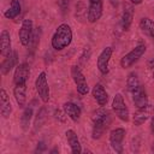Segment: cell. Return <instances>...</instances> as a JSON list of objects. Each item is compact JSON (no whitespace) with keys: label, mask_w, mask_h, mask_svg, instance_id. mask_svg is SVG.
Masks as SVG:
<instances>
[{"label":"cell","mask_w":154,"mask_h":154,"mask_svg":"<svg viewBox=\"0 0 154 154\" xmlns=\"http://www.w3.org/2000/svg\"><path fill=\"white\" fill-rule=\"evenodd\" d=\"M152 77H153V79H154V71H153V73H152Z\"/></svg>","instance_id":"d6a6232c"},{"label":"cell","mask_w":154,"mask_h":154,"mask_svg":"<svg viewBox=\"0 0 154 154\" xmlns=\"http://www.w3.org/2000/svg\"><path fill=\"white\" fill-rule=\"evenodd\" d=\"M112 111L116 114V117L118 119H120L122 122L128 123L130 119V112L129 108L124 101V96L120 93H117L112 100Z\"/></svg>","instance_id":"3957f363"},{"label":"cell","mask_w":154,"mask_h":154,"mask_svg":"<svg viewBox=\"0 0 154 154\" xmlns=\"http://www.w3.org/2000/svg\"><path fill=\"white\" fill-rule=\"evenodd\" d=\"M0 105H1V107H0L1 116L5 119L10 118V116L12 113V103L10 101V96L7 95V93L4 88L0 89Z\"/></svg>","instance_id":"9a60e30c"},{"label":"cell","mask_w":154,"mask_h":154,"mask_svg":"<svg viewBox=\"0 0 154 154\" xmlns=\"http://www.w3.org/2000/svg\"><path fill=\"white\" fill-rule=\"evenodd\" d=\"M93 128H91V138L93 140H99L105 131L108 129L111 122H112V116L111 112L103 107L100 109L95 111L93 114Z\"/></svg>","instance_id":"6da1fadb"},{"label":"cell","mask_w":154,"mask_h":154,"mask_svg":"<svg viewBox=\"0 0 154 154\" xmlns=\"http://www.w3.org/2000/svg\"><path fill=\"white\" fill-rule=\"evenodd\" d=\"M11 51V35L7 30L4 29L0 34V54L6 57Z\"/></svg>","instance_id":"44dd1931"},{"label":"cell","mask_w":154,"mask_h":154,"mask_svg":"<svg viewBox=\"0 0 154 154\" xmlns=\"http://www.w3.org/2000/svg\"><path fill=\"white\" fill-rule=\"evenodd\" d=\"M134 19V5L132 4H124L123 13H122V26L125 31H128L132 24Z\"/></svg>","instance_id":"e0dca14e"},{"label":"cell","mask_w":154,"mask_h":154,"mask_svg":"<svg viewBox=\"0 0 154 154\" xmlns=\"http://www.w3.org/2000/svg\"><path fill=\"white\" fill-rule=\"evenodd\" d=\"M153 150H154V142H153Z\"/></svg>","instance_id":"836d02e7"},{"label":"cell","mask_w":154,"mask_h":154,"mask_svg":"<svg viewBox=\"0 0 154 154\" xmlns=\"http://www.w3.org/2000/svg\"><path fill=\"white\" fill-rule=\"evenodd\" d=\"M72 42V29L69 24L66 23H61L58 25V28L55 29L52 40H51V45L52 48L55 51H63L65 48H67Z\"/></svg>","instance_id":"7a4b0ae2"},{"label":"cell","mask_w":154,"mask_h":154,"mask_svg":"<svg viewBox=\"0 0 154 154\" xmlns=\"http://www.w3.org/2000/svg\"><path fill=\"white\" fill-rule=\"evenodd\" d=\"M63 111L64 113L75 123H77L81 118V114H82V111H81V107L71 101H67V102H64L63 103Z\"/></svg>","instance_id":"5bb4252c"},{"label":"cell","mask_w":154,"mask_h":154,"mask_svg":"<svg viewBox=\"0 0 154 154\" xmlns=\"http://www.w3.org/2000/svg\"><path fill=\"white\" fill-rule=\"evenodd\" d=\"M153 10H154V8H153Z\"/></svg>","instance_id":"e575fe53"},{"label":"cell","mask_w":154,"mask_h":154,"mask_svg":"<svg viewBox=\"0 0 154 154\" xmlns=\"http://www.w3.org/2000/svg\"><path fill=\"white\" fill-rule=\"evenodd\" d=\"M20 11H22L20 1H19V0H11L10 6H8V8L5 11L4 16H5V18H7V19H14L16 17L19 16Z\"/></svg>","instance_id":"7402d4cb"},{"label":"cell","mask_w":154,"mask_h":154,"mask_svg":"<svg viewBox=\"0 0 154 154\" xmlns=\"http://www.w3.org/2000/svg\"><path fill=\"white\" fill-rule=\"evenodd\" d=\"M51 153H52V154H53V153H58V148H54V149H52V150H51Z\"/></svg>","instance_id":"1f68e13d"},{"label":"cell","mask_w":154,"mask_h":154,"mask_svg":"<svg viewBox=\"0 0 154 154\" xmlns=\"http://www.w3.org/2000/svg\"><path fill=\"white\" fill-rule=\"evenodd\" d=\"M45 149H46V144H45L43 142H40V143L37 144L36 150H37V152H42V150H45Z\"/></svg>","instance_id":"484cf974"},{"label":"cell","mask_w":154,"mask_h":154,"mask_svg":"<svg viewBox=\"0 0 154 154\" xmlns=\"http://www.w3.org/2000/svg\"><path fill=\"white\" fill-rule=\"evenodd\" d=\"M125 134H126V131L123 128H116V129L111 130V132H109L111 148L118 154H122L123 150H124L123 142H124V138H125Z\"/></svg>","instance_id":"ba28073f"},{"label":"cell","mask_w":154,"mask_h":154,"mask_svg":"<svg viewBox=\"0 0 154 154\" xmlns=\"http://www.w3.org/2000/svg\"><path fill=\"white\" fill-rule=\"evenodd\" d=\"M35 88H36V91L38 94V97L40 100L43 102V103H47L49 101V85H48V81H47V75L45 71L40 72L38 76L36 77L35 79Z\"/></svg>","instance_id":"8992f818"},{"label":"cell","mask_w":154,"mask_h":154,"mask_svg":"<svg viewBox=\"0 0 154 154\" xmlns=\"http://www.w3.org/2000/svg\"><path fill=\"white\" fill-rule=\"evenodd\" d=\"M65 136H66L67 144L70 146L71 152H72L73 154H79V153H82V146H81V143H79V140H78L77 134H76L72 129H69V130H66Z\"/></svg>","instance_id":"d6986e66"},{"label":"cell","mask_w":154,"mask_h":154,"mask_svg":"<svg viewBox=\"0 0 154 154\" xmlns=\"http://www.w3.org/2000/svg\"><path fill=\"white\" fill-rule=\"evenodd\" d=\"M109 1V4L113 6V7H117V5H118V0H108Z\"/></svg>","instance_id":"4dcf8cb0"},{"label":"cell","mask_w":154,"mask_h":154,"mask_svg":"<svg viewBox=\"0 0 154 154\" xmlns=\"http://www.w3.org/2000/svg\"><path fill=\"white\" fill-rule=\"evenodd\" d=\"M13 95L17 105L20 108L25 107L26 103V83H18L13 87Z\"/></svg>","instance_id":"2e32d148"},{"label":"cell","mask_w":154,"mask_h":154,"mask_svg":"<svg viewBox=\"0 0 154 154\" xmlns=\"http://www.w3.org/2000/svg\"><path fill=\"white\" fill-rule=\"evenodd\" d=\"M131 95H132V101L137 108H142L148 105V96H147V93L143 85H141L135 91H132Z\"/></svg>","instance_id":"ac0fdd59"},{"label":"cell","mask_w":154,"mask_h":154,"mask_svg":"<svg viewBox=\"0 0 154 154\" xmlns=\"http://www.w3.org/2000/svg\"><path fill=\"white\" fill-rule=\"evenodd\" d=\"M30 77V66L28 63H20L16 66L13 73V83H26Z\"/></svg>","instance_id":"8fae6325"},{"label":"cell","mask_w":154,"mask_h":154,"mask_svg":"<svg viewBox=\"0 0 154 154\" xmlns=\"http://www.w3.org/2000/svg\"><path fill=\"white\" fill-rule=\"evenodd\" d=\"M91 95L94 97V100L97 102V105L100 107L106 106V103L108 102V93L106 91V89L103 88V85L101 83H96L93 89H91Z\"/></svg>","instance_id":"7c38bea8"},{"label":"cell","mask_w":154,"mask_h":154,"mask_svg":"<svg viewBox=\"0 0 154 154\" xmlns=\"http://www.w3.org/2000/svg\"><path fill=\"white\" fill-rule=\"evenodd\" d=\"M146 49H147V47L144 43H138L120 59V66L123 69L131 67L135 63H137L140 60V58H142V55L146 53Z\"/></svg>","instance_id":"277c9868"},{"label":"cell","mask_w":154,"mask_h":154,"mask_svg":"<svg viewBox=\"0 0 154 154\" xmlns=\"http://www.w3.org/2000/svg\"><path fill=\"white\" fill-rule=\"evenodd\" d=\"M140 29L148 35L149 37L154 38V20L148 18V17H143L140 20Z\"/></svg>","instance_id":"603a6c76"},{"label":"cell","mask_w":154,"mask_h":154,"mask_svg":"<svg viewBox=\"0 0 154 154\" xmlns=\"http://www.w3.org/2000/svg\"><path fill=\"white\" fill-rule=\"evenodd\" d=\"M18 65V53L16 51H11L4 59V61L1 63L0 70L2 75H7L13 67H16Z\"/></svg>","instance_id":"4fadbf2b"},{"label":"cell","mask_w":154,"mask_h":154,"mask_svg":"<svg viewBox=\"0 0 154 154\" xmlns=\"http://www.w3.org/2000/svg\"><path fill=\"white\" fill-rule=\"evenodd\" d=\"M147 66H148L149 69H154V57L149 59V61L147 63Z\"/></svg>","instance_id":"83f0119b"},{"label":"cell","mask_w":154,"mask_h":154,"mask_svg":"<svg viewBox=\"0 0 154 154\" xmlns=\"http://www.w3.org/2000/svg\"><path fill=\"white\" fill-rule=\"evenodd\" d=\"M18 37H19V42L22 46L26 47L30 45V42L34 37V23L31 19H29V18L23 19L22 25L18 31Z\"/></svg>","instance_id":"52a82bcc"},{"label":"cell","mask_w":154,"mask_h":154,"mask_svg":"<svg viewBox=\"0 0 154 154\" xmlns=\"http://www.w3.org/2000/svg\"><path fill=\"white\" fill-rule=\"evenodd\" d=\"M142 1L143 0H129V2L132 5H140V4H142Z\"/></svg>","instance_id":"f546056e"},{"label":"cell","mask_w":154,"mask_h":154,"mask_svg":"<svg viewBox=\"0 0 154 154\" xmlns=\"http://www.w3.org/2000/svg\"><path fill=\"white\" fill-rule=\"evenodd\" d=\"M103 13V1L102 0H88L87 19L89 23H96Z\"/></svg>","instance_id":"9c48e42d"},{"label":"cell","mask_w":154,"mask_h":154,"mask_svg":"<svg viewBox=\"0 0 154 154\" xmlns=\"http://www.w3.org/2000/svg\"><path fill=\"white\" fill-rule=\"evenodd\" d=\"M112 54H113V48L106 47L100 52V54L96 59V67L102 75L108 73V65H109V60L112 58Z\"/></svg>","instance_id":"30bf717a"},{"label":"cell","mask_w":154,"mask_h":154,"mask_svg":"<svg viewBox=\"0 0 154 154\" xmlns=\"http://www.w3.org/2000/svg\"><path fill=\"white\" fill-rule=\"evenodd\" d=\"M71 77H72L73 83L76 85L77 93L79 95H82V96L87 95L89 93V85H88L87 78L83 75V72L79 69V66H77V65H72L71 66Z\"/></svg>","instance_id":"5b68a950"},{"label":"cell","mask_w":154,"mask_h":154,"mask_svg":"<svg viewBox=\"0 0 154 154\" xmlns=\"http://www.w3.org/2000/svg\"><path fill=\"white\" fill-rule=\"evenodd\" d=\"M142 84H141V82H140V78H138V76H137V73L136 72H130L129 75H128V77H126V88H128V90L130 91V93H132V91H135L137 88H140Z\"/></svg>","instance_id":"cb8c5ba5"},{"label":"cell","mask_w":154,"mask_h":154,"mask_svg":"<svg viewBox=\"0 0 154 154\" xmlns=\"http://www.w3.org/2000/svg\"><path fill=\"white\" fill-rule=\"evenodd\" d=\"M150 130H152V132H153V135H154V113H153L152 120H150Z\"/></svg>","instance_id":"f1b7e54d"},{"label":"cell","mask_w":154,"mask_h":154,"mask_svg":"<svg viewBox=\"0 0 154 154\" xmlns=\"http://www.w3.org/2000/svg\"><path fill=\"white\" fill-rule=\"evenodd\" d=\"M150 111H152L150 105H147L146 107H142V108H137V111H136V112L134 113V116H132L134 125L140 126V125H142L146 120H148V118H149V116H150Z\"/></svg>","instance_id":"ffe728a7"},{"label":"cell","mask_w":154,"mask_h":154,"mask_svg":"<svg viewBox=\"0 0 154 154\" xmlns=\"http://www.w3.org/2000/svg\"><path fill=\"white\" fill-rule=\"evenodd\" d=\"M59 5L61 6V8H66L69 6V0H60L59 1Z\"/></svg>","instance_id":"4316f807"},{"label":"cell","mask_w":154,"mask_h":154,"mask_svg":"<svg viewBox=\"0 0 154 154\" xmlns=\"http://www.w3.org/2000/svg\"><path fill=\"white\" fill-rule=\"evenodd\" d=\"M32 112H34L32 105H29L28 107L24 108L23 114H22V117H20V125H22V129H23V130H26V129L29 128L30 120H31V118H32Z\"/></svg>","instance_id":"d4e9b609"}]
</instances>
